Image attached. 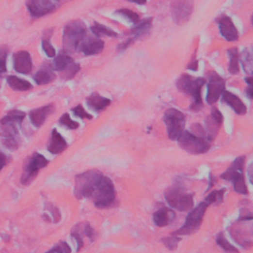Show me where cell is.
Here are the masks:
<instances>
[{"label": "cell", "mask_w": 253, "mask_h": 253, "mask_svg": "<svg viewBox=\"0 0 253 253\" xmlns=\"http://www.w3.org/2000/svg\"><path fill=\"white\" fill-rule=\"evenodd\" d=\"M103 177L104 174L97 169H91L78 174L74 179L75 197L79 200L90 199Z\"/></svg>", "instance_id": "obj_1"}, {"label": "cell", "mask_w": 253, "mask_h": 253, "mask_svg": "<svg viewBox=\"0 0 253 253\" xmlns=\"http://www.w3.org/2000/svg\"><path fill=\"white\" fill-rule=\"evenodd\" d=\"M194 194L188 193L186 187L181 182H175L164 192L167 204L179 212H187L193 209Z\"/></svg>", "instance_id": "obj_2"}, {"label": "cell", "mask_w": 253, "mask_h": 253, "mask_svg": "<svg viewBox=\"0 0 253 253\" xmlns=\"http://www.w3.org/2000/svg\"><path fill=\"white\" fill-rule=\"evenodd\" d=\"M205 83L206 80L204 79H195L189 74H182L176 82V86L179 91L192 96L193 103L190 106V109L194 112H199L203 108V100H202L201 91Z\"/></svg>", "instance_id": "obj_3"}, {"label": "cell", "mask_w": 253, "mask_h": 253, "mask_svg": "<svg viewBox=\"0 0 253 253\" xmlns=\"http://www.w3.org/2000/svg\"><path fill=\"white\" fill-rule=\"evenodd\" d=\"M90 199L98 209H110L118 205L115 186L109 177L104 175Z\"/></svg>", "instance_id": "obj_4"}, {"label": "cell", "mask_w": 253, "mask_h": 253, "mask_svg": "<svg viewBox=\"0 0 253 253\" xmlns=\"http://www.w3.org/2000/svg\"><path fill=\"white\" fill-rule=\"evenodd\" d=\"M86 36V26L80 20H73L65 25L63 36V52L66 54L74 53L79 45Z\"/></svg>", "instance_id": "obj_5"}, {"label": "cell", "mask_w": 253, "mask_h": 253, "mask_svg": "<svg viewBox=\"0 0 253 253\" xmlns=\"http://www.w3.org/2000/svg\"><path fill=\"white\" fill-rule=\"evenodd\" d=\"M245 160H246L245 157L237 158L232 163V165L227 168V170L221 175V179L232 182L235 191L242 195L248 194V190L244 178Z\"/></svg>", "instance_id": "obj_6"}, {"label": "cell", "mask_w": 253, "mask_h": 253, "mask_svg": "<svg viewBox=\"0 0 253 253\" xmlns=\"http://www.w3.org/2000/svg\"><path fill=\"white\" fill-rule=\"evenodd\" d=\"M209 205L206 202H201V203L194 208L187 216L185 223L177 231L173 232V236H189L197 231H199L200 226L203 221L204 216L206 214V211L208 209Z\"/></svg>", "instance_id": "obj_7"}, {"label": "cell", "mask_w": 253, "mask_h": 253, "mask_svg": "<svg viewBox=\"0 0 253 253\" xmlns=\"http://www.w3.org/2000/svg\"><path fill=\"white\" fill-rule=\"evenodd\" d=\"M177 141L179 146L191 155L206 154L211 148V143L206 138L195 136L188 131L183 132Z\"/></svg>", "instance_id": "obj_8"}, {"label": "cell", "mask_w": 253, "mask_h": 253, "mask_svg": "<svg viewBox=\"0 0 253 253\" xmlns=\"http://www.w3.org/2000/svg\"><path fill=\"white\" fill-rule=\"evenodd\" d=\"M163 121L167 129L168 138L171 141H176L184 132L185 128V116L179 110L171 108L165 111Z\"/></svg>", "instance_id": "obj_9"}, {"label": "cell", "mask_w": 253, "mask_h": 253, "mask_svg": "<svg viewBox=\"0 0 253 253\" xmlns=\"http://www.w3.org/2000/svg\"><path fill=\"white\" fill-rule=\"evenodd\" d=\"M48 164V160L42 155L35 153L24 164V172L21 177L23 185H29L38 175L40 169L45 168Z\"/></svg>", "instance_id": "obj_10"}, {"label": "cell", "mask_w": 253, "mask_h": 253, "mask_svg": "<svg viewBox=\"0 0 253 253\" xmlns=\"http://www.w3.org/2000/svg\"><path fill=\"white\" fill-rule=\"evenodd\" d=\"M194 8L193 0H173L171 3V15L177 25L187 23Z\"/></svg>", "instance_id": "obj_11"}, {"label": "cell", "mask_w": 253, "mask_h": 253, "mask_svg": "<svg viewBox=\"0 0 253 253\" xmlns=\"http://www.w3.org/2000/svg\"><path fill=\"white\" fill-rule=\"evenodd\" d=\"M230 233L233 238L243 248L249 249L252 247V225L248 226V229L241 224L240 221H236L230 229Z\"/></svg>", "instance_id": "obj_12"}, {"label": "cell", "mask_w": 253, "mask_h": 253, "mask_svg": "<svg viewBox=\"0 0 253 253\" xmlns=\"http://www.w3.org/2000/svg\"><path fill=\"white\" fill-rule=\"evenodd\" d=\"M225 89L224 80L219 77L216 72H212L209 75V83H208V93H207V103L209 105L215 104L217 101L221 98V94Z\"/></svg>", "instance_id": "obj_13"}, {"label": "cell", "mask_w": 253, "mask_h": 253, "mask_svg": "<svg viewBox=\"0 0 253 253\" xmlns=\"http://www.w3.org/2000/svg\"><path fill=\"white\" fill-rule=\"evenodd\" d=\"M222 122H223V117L221 113L219 111V109L213 108L210 116L205 121L206 138L210 142L216 139L221 126L222 125Z\"/></svg>", "instance_id": "obj_14"}, {"label": "cell", "mask_w": 253, "mask_h": 253, "mask_svg": "<svg viewBox=\"0 0 253 253\" xmlns=\"http://www.w3.org/2000/svg\"><path fill=\"white\" fill-rule=\"evenodd\" d=\"M27 8L34 18H40L56 10V5L50 0H28Z\"/></svg>", "instance_id": "obj_15"}, {"label": "cell", "mask_w": 253, "mask_h": 253, "mask_svg": "<svg viewBox=\"0 0 253 253\" xmlns=\"http://www.w3.org/2000/svg\"><path fill=\"white\" fill-rule=\"evenodd\" d=\"M104 42L100 38L85 36L79 45L78 49L85 56H95L104 49Z\"/></svg>", "instance_id": "obj_16"}, {"label": "cell", "mask_w": 253, "mask_h": 253, "mask_svg": "<svg viewBox=\"0 0 253 253\" xmlns=\"http://www.w3.org/2000/svg\"><path fill=\"white\" fill-rule=\"evenodd\" d=\"M219 28L221 36L229 42H235L238 40L239 34L236 28L233 20L227 16H221L219 21Z\"/></svg>", "instance_id": "obj_17"}, {"label": "cell", "mask_w": 253, "mask_h": 253, "mask_svg": "<svg viewBox=\"0 0 253 253\" xmlns=\"http://www.w3.org/2000/svg\"><path fill=\"white\" fill-rule=\"evenodd\" d=\"M14 69L22 74H28L33 69V62L31 56L26 50H20L13 56Z\"/></svg>", "instance_id": "obj_18"}, {"label": "cell", "mask_w": 253, "mask_h": 253, "mask_svg": "<svg viewBox=\"0 0 253 253\" xmlns=\"http://www.w3.org/2000/svg\"><path fill=\"white\" fill-rule=\"evenodd\" d=\"M221 100L226 105H229L231 108H233L237 115L246 114L247 107L242 102V100L234 93L229 91H223V93L221 94Z\"/></svg>", "instance_id": "obj_19"}, {"label": "cell", "mask_w": 253, "mask_h": 253, "mask_svg": "<svg viewBox=\"0 0 253 253\" xmlns=\"http://www.w3.org/2000/svg\"><path fill=\"white\" fill-rule=\"evenodd\" d=\"M54 111H55L54 104H48L47 106L32 110L29 114L31 123L36 126V128H40V126H42L43 124L46 122L47 117L49 114H52Z\"/></svg>", "instance_id": "obj_20"}, {"label": "cell", "mask_w": 253, "mask_h": 253, "mask_svg": "<svg viewBox=\"0 0 253 253\" xmlns=\"http://www.w3.org/2000/svg\"><path fill=\"white\" fill-rule=\"evenodd\" d=\"M47 147L50 154L60 155L66 149L67 143L62 135L55 129L52 132V136H50Z\"/></svg>", "instance_id": "obj_21"}, {"label": "cell", "mask_w": 253, "mask_h": 253, "mask_svg": "<svg viewBox=\"0 0 253 253\" xmlns=\"http://www.w3.org/2000/svg\"><path fill=\"white\" fill-rule=\"evenodd\" d=\"M34 79L38 85H46L53 82L56 79V73L54 68L49 64L43 65L35 74Z\"/></svg>", "instance_id": "obj_22"}, {"label": "cell", "mask_w": 253, "mask_h": 253, "mask_svg": "<svg viewBox=\"0 0 253 253\" xmlns=\"http://www.w3.org/2000/svg\"><path fill=\"white\" fill-rule=\"evenodd\" d=\"M86 102L91 109L99 113L105 110L111 104V100L99 95L98 93H93L86 99Z\"/></svg>", "instance_id": "obj_23"}, {"label": "cell", "mask_w": 253, "mask_h": 253, "mask_svg": "<svg viewBox=\"0 0 253 253\" xmlns=\"http://www.w3.org/2000/svg\"><path fill=\"white\" fill-rule=\"evenodd\" d=\"M175 219V213L169 208H161L154 214V221L159 226L163 227L170 224Z\"/></svg>", "instance_id": "obj_24"}, {"label": "cell", "mask_w": 253, "mask_h": 253, "mask_svg": "<svg viewBox=\"0 0 253 253\" xmlns=\"http://www.w3.org/2000/svg\"><path fill=\"white\" fill-rule=\"evenodd\" d=\"M151 26H153V18H146L140 21L135 25V27L131 30L133 39H139L149 33Z\"/></svg>", "instance_id": "obj_25"}, {"label": "cell", "mask_w": 253, "mask_h": 253, "mask_svg": "<svg viewBox=\"0 0 253 253\" xmlns=\"http://www.w3.org/2000/svg\"><path fill=\"white\" fill-rule=\"evenodd\" d=\"M7 83L13 90L16 91H27L33 87L29 81L14 77V75H10L7 78Z\"/></svg>", "instance_id": "obj_26"}, {"label": "cell", "mask_w": 253, "mask_h": 253, "mask_svg": "<svg viewBox=\"0 0 253 253\" xmlns=\"http://www.w3.org/2000/svg\"><path fill=\"white\" fill-rule=\"evenodd\" d=\"M90 30L92 31V33L97 37V38H101V37H117L118 34L113 31L112 29L104 26V25L100 24V23H93V25L91 26Z\"/></svg>", "instance_id": "obj_27"}, {"label": "cell", "mask_w": 253, "mask_h": 253, "mask_svg": "<svg viewBox=\"0 0 253 253\" xmlns=\"http://www.w3.org/2000/svg\"><path fill=\"white\" fill-rule=\"evenodd\" d=\"M18 135V129L15 123L11 122H0V137L16 138Z\"/></svg>", "instance_id": "obj_28"}, {"label": "cell", "mask_w": 253, "mask_h": 253, "mask_svg": "<svg viewBox=\"0 0 253 253\" xmlns=\"http://www.w3.org/2000/svg\"><path fill=\"white\" fill-rule=\"evenodd\" d=\"M73 62V59L71 57H69L65 52H62L60 53L58 56L55 57V61H54V69L57 71L62 72L63 70H64L71 63Z\"/></svg>", "instance_id": "obj_29"}, {"label": "cell", "mask_w": 253, "mask_h": 253, "mask_svg": "<svg viewBox=\"0 0 253 253\" xmlns=\"http://www.w3.org/2000/svg\"><path fill=\"white\" fill-rule=\"evenodd\" d=\"M230 58L229 63V71L232 74H237L239 72V65H238V49L237 47H232L227 50Z\"/></svg>", "instance_id": "obj_30"}, {"label": "cell", "mask_w": 253, "mask_h": 253, "mask_svg": "<svg viewBox=\"0 0 253 253\" xmlns=\"http://www.w3.org/2000/svg\"><path fill=\"white\" fill-rule=\"evenodd\" d=\"M225 189H221V190H214L211 192L205 199V202L208 205H220L222 203L223 201V195L225 193Z\"/></svg>", "instance_id": "obj_31"}, {"label": "cell", "mask_w": 253, "mask_h": 253, "mask_svg": "<svg viewBox=\"0 0 253 253\" xmlns=\"http://www.w3.org/2000/svg\"><path fill=\"white\" fill-rule=\"evenodd\" d=\"M80 68L81 67L79 63L72 62L64 70H63L61 72V77L64 80H70L78 74V72L80 70Z\"/></svg>", "instance_id": "obj_32"}, {"label": "cell", "mask_w": 253, "mask_h": 253, "mask_svg": "<svg viewBox=\"0 0 253 253\" xmlns=\"http://www.w3.org/2000/svg\"><path fill=\"white\" fill-rule=\"evenodd\" d=\"M216 242L226 253H239L237 248H236L234 245H232L229 241L226 240V238L224 237L222 233L218 235V237L216 238Z\"/></svg>", "instance_id": "obj_33"}, {"label": "cell", "mask_w": 253, "mask_h": 253, "mask_svg": "<svg viewBox=\"0 0 253 253\" xmlns=\"http://www.w3.org/2000/svg\"><path fill=\"white\" fill-rule=\"evenodd\" d=\"M240 62L242 63V66L246 73L251 74L253 70V61H252V55L249 52V49H244L241 56H240Z\"/></svg>", "instance_id": "obj_34"}, {"label": "cell", "mask_w": 253, "mask_h": 253, "mask_svg": "<svg viewBox=\"0 0 253 253\" xmlns=\"http://www.w3.org/2000/svg\"><path fill=\"white\" fill-rule=\"evenodd\" d=\"M26 117V113H24L19 110H11L4 118H2L1 122H11V123H18L21 124Z\"/></svg>", "instance_id": "obj_35"}, {"label": "cell", "mask_w": 253, "mask_h": 253, "mask_svg": "<svg viewBox=\"0 0 253 253\" xmlns=\"http://www.w3.org/2000/svg\"><path fill=\"white\" fill-rule=\"evenodd\" d=\"M117 14L123 16L124 18L128 19L129 21H131L133 24H137L139 23L141 20H140V15L130 9H126V8H122V9H119L116 11Z\"/></svg>", "instance_id": "obj_36"}, {"label": "cell", "mask_w": 253, "mask_h": 253, "mask_svg": "<svg viewBox=\"0 0 253 253\" xmlns=\"http://www.w3.org/2000/svg\"><path fill=\"white\" fill-rule=\"evenodd\" d=\"M59 122H60L61 125L66 126V128L69 129V130H77V129L79 128V123L71 120L68 113H64V114L61 117V119H60Z\"/></svg>", "instance_id": "obj_37"}, {"label": "cell", "mask_w": 253, "mask_h": 253, "mask_svg": "<svg viewBox=\"0 0 253 253\" xmlns=\"http://www.w3.org/2000/svg\"><path fill=\"white\" fill-rule=\"evenodd\" d=\"M161 240L165 245V247H167L169 250H175L177 248V245H178V243L182 240V238L178 237L177 236H173V237H163Z\"/></svg>", "instance_id": "obj_38"}, {"label": "cell", "mask_w": 253, "mask_h": 253, "mask_svg": "<svg viewBox=\"0 0 253 253\" xmlns=\"http://www.w3.org/2000/svg\"><path fill=\"white\" fill-rule=\"evenodd\" d=\"M46 253H71V248L65 241H61Z\"/></svg>", "instance_id": "obj_39"}, {"label": "cell", "mask_w": 253, "mask_h": 253, "mask_svg": "<svg viewBox=\"0 0 253 253\" xmlns=\"http://www.w3.org/2000/svg\"><path fill=\"white\" fill-rule=\"evenodd\" d=\"M8 49L6 47H0V74L6 72V58Z\"/></svg>", "instance_id": "obj_40"}, {"label": "cell", "mask_w": 253, "mask_h": 253, "mask_svg": "<svg viewBox=\"0 0 253 253\" xmlns=\"http://www.w3.org/2000/svg\"><path fill=\"white\" fill-rule=\"evenodd\" d=\"M42 47H43L44 52L46 53V55L48 58H55L56 57V49L53 47V45L49 43V41L47 39H43Z\"/></svg>", "instance_id": "obj_41"}, {"label": "cell", "mask_w": 253, "mask_h": 253, "mask_svg": "<svg viewBox=\"0 0 253 253\" xmlns=\"http://www.w3.org/2000/svg\"><path fill=\"white\" fill-rule=\"evenodd\" d=\"M72 112L73 114L77 116V117H79L81 119H88V120H92L93 117L92 115H90L89 113H87L85 111V109L82 107V105H78L75 106L74 108H72Z\"/></svg>", "instance_id": "obj_42"}, {"label": "cell", "mask_w": 253, "mask_h": 253, "mask_svg": "<svg viewBox=\"0 0 253 253\" xmlns=\"http://www.w3.org/2000/svg\"><path fill=\"white\" fill-rule=\"evenodd\" d=\"M3 145L10 149V150H16L19 147V142L17 141L16 138H6L2 140Z\"/></svg>", "instance_id": "obj_43"}, {"label": "cell", "mask_w": 253, "mask_h": 253, "mask_svg": "<svg viewBox=\"0 0 253 253\" xmlns=\"http://www.w3.org/2000/svg\"><path fill=\"white\" fill-rule=\"evenodd\" d=\"M71 237H74V239L77 240V243H78V252H79L81 250V248L83 247L84 245V242H83V238H82V236L80 234V232H79L77 229H74L71 231Z\"/></svg>", "instance_id": "obj_44"}, {"label": "cell", "mask_w": 253, "mask_h": 253, "mask_svg": "<svg viewBox=\"0 0 253 253\" xmlns=\"http://www.w3.org/2000/svg\"><path fill=\"white\" fill-rule=\"evenodd\" d=\"M191 130H192V134H194L195 136L206 138V132H205L203 126H202L200 124H193L191 126Z\"/></svg>", "instance_id": "obj_45"}, {"label": "cell", "mask_w": 253, "mask_h": 253, "mask_svg": "<svg viewBox=\"0 0 253 253\" xmlns=\"http://www.w3.org/2000/svg\"><path fill=\"white\" fill-rule=\"evenodd\" d=\"M84 235L90 238L91 241H93L95 239V231L93 230V227L90 225L89 222H85L84 223Z\"/></svg>", "instance_id": "obj_46"}, {"label": "cell", "mask_w": 253, "mask_h": 253, "mask_svg": "<svg viewBox=\"0 0 253 253\" xmlns=\"http://www.w3.org/2000/svg\"><path fill=\"white\" fill-rule=\"evenodd\" d=\"M252 220H253V216L248 209L243 208L240 210L239 218L237 221H252Z\"/></svg>", "instance_id": "obj_47"}, {"label": "cell", "mask_w": 253, "mask_h": 253, "mask_svg": "<svg viewBox=\"0 0 253 253\" xmlns=\"http://www.w3.org/2000/svg\"><path fill=\"white\" fill-rule=\"evenodd\" d=\"M48 211L52 213L53 218H54V222H59L61 220V213L59 211V209L53 205H49L48 207Z\"/></svg>", "instance_id": "obj_48"}, {"label": "cell", "mask_w": 253, "mask_h": 253, "mask_svg": "<svg viewBox=\"0 0 253 253\" xmlns=\"http://www.w3.org/2000/svg\"><path fill=\"white\" fill-rule=\"evenodd\" d=\"M7 157L2 153V151H0V171H1L4 166L7 164Z\"/></svg>", "instance_id": "obj_49"}, {"label": "cell", "mask_w": 253, "mask_h": 253, "mask_svg": "<svg viewBox=\"0 0 253 253\" xmlns=\"http://www.w3.org/2000/svg\"><path fill=\"white\" fill-rule=\"evenodd\" d=\"M133 38H131V39H129L128 41H126L125 43H123V44H121L119 47H118V49L119 50H123V49H126V47H128L131 44H132V42H133Z\"/></svg>", "instance_id": "obj_50"}, {"label": "cell", "mask_w": 253, "mask_h": 253, "mask_svg": "<svg viewBox=\"0 0 253 253\" xmlns=\"http://www.w3.org/2000/svg\"><path fill=\"white\" fill-rule=\"evenodd\" d=\"M187 68L188 69H191V70H197L198 69V61H193V62H191L189 64H188V66H187Z\"/></svg>", "instance_id": "obj_51"}, {"label": "cell", "mask_w": 253, "mask_h": 253, "mask_svg": "<svg viewBox=\"0 0 253 253\" xmlns=\"http://www.w3.org/2000/svg\"><path fill=\"white\" fill-rule=\"evenodd\" d=\"M245 93L249 99H252L253 92H252V85H248V87L245 89Z\"/></svg>", "instance_id": "obj_52"}, {"label": "cell", "mask_w": 253, "mask_h": 253, "mask_svg": "<svg viewBox=\"0 0 253 253\" xmlns=\"http://www.w3.org/2000/svg\"><path fill=\"white\" fill-rule=\"evenodd\" d=\"M129 2H133V3H137L139 5H143L146 3V0H126Z\"/></svg>", "instance_id": "obj_53"}, {"label": "cell", "mask_w": 253, "mask_h": 253, "mask_svg": "<svg viewBox=\"0 0 253 253\" xmlns=\"http://www.w3.org/2000/svg\"><path fill=\"white\" fill-rule=\"evenodd\" d=\"M252 164H250L249 166V170H248V174H249V180H250V183H252Z\"/></svg>", "instance_id": "obj_54"}, {"label": "cell", "mask_w": 253, "mask_h": 253, "mask_svg": "<svg viewBox=\"0 0 253 253\" xmlns=\"http://www.w3.org/2000/svg\"><path fill=\"white\" fill-rule=\"evenodd\" d=\"M252 80H253V79H252V78H251V77H248V78H246V79H245V81L247 82V84H248V85H252Z\"/></svg>", "instance_id": "obj_55"}, {"label": "cell", "mask_w": 253, "mask_h": 253, "mask_svg": "<svg viewBox=\"0 0 253 253\" xmlns=\"http://www.w3.org/2000/svg\"><path fill=\"white\" fill-rule=\"evenodd\" d=\"M67 1H69V0H57V2H59L60 4L64 3V2H67Z\"/></svg>", "instance_id": "obj_56"}]
</instances>
